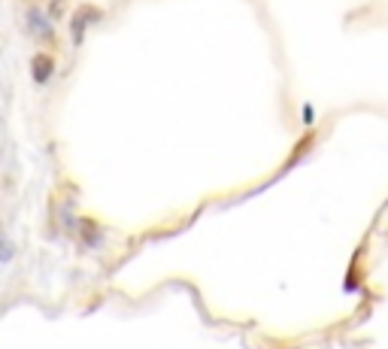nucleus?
<instances>
[{
	"label": "nucleus",
	"mask_w": 388,
	"mask_h": 349,
	"mask_svg": "<svg viewBox=\"0 0 388 349\" xmlns=\"http://www.w3.org/2000/svg\"><path fill=\"white\" fill-rule=\"evenodd\" d=\"M30 67H34V79L40 82V86L52 76V58H49V55H34Z\"/></svg>",
	"instance_id": "1"
},
{
	"label": "nucleus",
	"mask_w": 388,
	"mask_h": 349,
	"mask_svg": "<svg viewBox=\"0 0 388 349\" xmlns=\"http://www.w3.org/2000/svg\"><path fill=\"white\" fill-rule=\"evenodd\" d=\"M28 19H30V28H34V34H37V30H40V37H43V40H49V37H52V30L45 28L43 12H40V10H28Z\"/></svg>",
	"instance_id": "2"
}]
</instances>
